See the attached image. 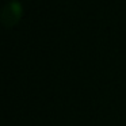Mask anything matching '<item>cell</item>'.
Instances as JSON below:
<instances>
[{
  "mask_svg": "<svg viewBox=\"0 0 126 126\" xmlns=\"http://www.w3.org/2000/svg\"><path fill=\"white\" fill-rule=\"evenodd\" d=\"M22 15H23L22 4L18 3V1H11V3L6 4L1 10V14H0L1 25L7 29L12 27V26L19 23V20L22 19Z\"/></svg>",
  "mask_w": 126,
  "mask_h": 126,
  "instance_id": "6da1fadb",
  "label": "cell"
}]
</instances>
